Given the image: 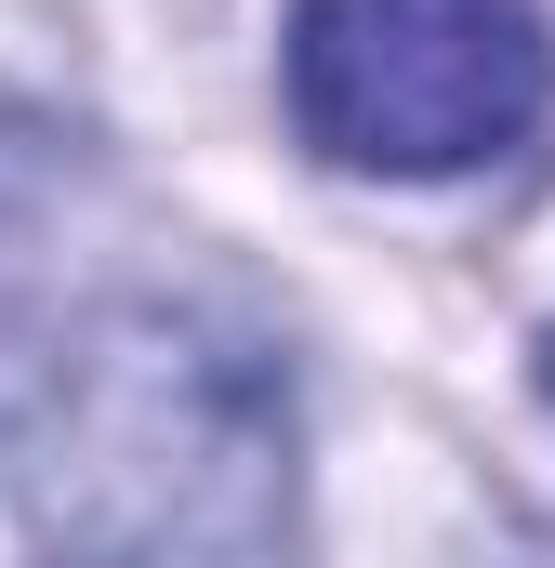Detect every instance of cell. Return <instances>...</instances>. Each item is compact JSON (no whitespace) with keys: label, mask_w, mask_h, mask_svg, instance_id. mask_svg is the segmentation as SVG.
I'll use <instances>...</instances> for the list:
<instances>
[{"label":"cell","mask_w":555,"mask_h":568,"mask_svg":"<svg viewBox=\"0 0 555 568\" xmlns=\"http://www.w3.org/2000/svg\"><path fill=\"white\" fill-rule=\"evenodd\" d=\"M555 40L529 0H291V120L331 172L436 185L543 120Z\"/></svg>","instance_id":"cell-1"},{"label":"cell","mask_w":555,"mask_h":568,"mask_svg":"<svg viewBox=\"0 0 555 568\" xmlns=\"http://www.w3.org/2000/svg\"><path fill=\"white\" fill-rule=\"evenodd\" d=\"M543 397H555V344H543Z\"/></svg>","instance_id":"cell-2"}]
</instances>
